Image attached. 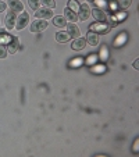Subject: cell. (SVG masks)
<instances>
[{"label": "cell", "mask_w": 139, "mask_h": 157, "mask_svg": "<svg viewBox=\"0 0 139 157\" xmlns=\"http://www.w3.org/2000/svg\"><path fill=\"white\" fill-rule=\"evenodd\" d=\"M28 24H29V14L25 13V11H22L17 17V21H15V27L14 28L17 31H21V29H24Z\"/></svg>", "instance_id": "6da1fadb"}, {"label": "cell", "mask_w": 139, "mask_h": 157, "mask_svg": "<svg viewBox=\"0 0 139 157\" xmlns=\"http://www.w3.org/2000/svg\"><path fill=\"white\" fill-rule=\"evenodd\" d=\"M48 21L46 20H39V18H36L33 22H31V32L33 33H38V32H42V31H44L46 28H48Z\"/></svg>", "instance_id": "7a4b0ae2"}, {"label": "cell", "mask_w": 139, "mask_h": 157, "mask_svg": "<svg viewBox=\"0 0 139 157\" xmlns=\"http://www.w3.org/2000/svg\"><path fill=\"white\" fill-rule=\"evenodd\" d=\"M35 15L39 20H49V18H53V9H49V7H42V9L35 10Z\"/></svg>", "instance_id": "3957f363"}, {"label": "cell", "mask_w": 139, "mask_h": 157, "mask_svg": "<svg viewBox=\"0 0 139 157\" xmlns=\"http://www.w3.org/2000/svg\"><path fill=\"white\" fill-rule=\"evenodd\" d=\"M89 17H91V7H89V4L88 3L81 4L79 9H78V20L86 21Z\"/></svg>", "instance_id": "277c9868"}, {"label": "cell", "mask_w": 139, "mask_h": 157, "mask_svg": "<svg viewBox=\"0 0 139 157\" xmlns=\"http://www.w3.org/2000/svg\"><path fill=\"white\" fill-rule=\"evenodd\" d=\"M7 52L11 54H14L15 52L18 50V48H20V39L17 38V36H10V42L7 43Z\"/></svg>", "instance_id": "5b68a950"}, {"label": "cell", "mask_w": 139, "mask_h": 157, "mask_svg": "<svg viewBox=\"0 0 139 157\" xmlns=\"http://www.w3.org/2000/svg\"><path fill=\"white\" fill-rule=\"evenodd\" d=\"M91 14L95 17V20L96 21H99V22H107L109 21V18H107V15H106V13L103 11V10H100V9H93V10H91Z\"/></svg>", "instance_id": "8992f818"}, {"label": "cell", "mask_w": 139, "mask_h": 157, "mask_svg": "<svg viewBox=\"0 0 139 157\" xmlns=\"http://www.w3.org/2000/svg\"><path fill=\"white\" fill-rule=\"evenodd\" d=\"M86 42H88L91 46H98L99 42H100V38H99V33L93 32V31H89L86 33Z\"/></svg>", "instance_id": "52a82bcc"}, {"label": "cell", "mask_w": 139, "mask_h": 157, "mask_svg": "<svg viewBox=\"0 0 139 157\" xmlns=\"http://www.w3.org/2000/svg\"><path fill=\"white\" fill-rule=\"evenodd\" d=\"M15 21H17V13L11 11L6 15V28L9 31H11L15 27Z\"/></svg>", "instance_id": "ba28073f"}, {"label": "cell", "mask_w": 139, "mask_h": 157, "mask_svg": "<svg viewBox=\"0 0 139 157\" xmlns=\"http://www.w3.org/2000/svg\"><path fill=\"white\" fill-rule=\"evenodd\" d=\"M67 33L70 35V38H79V35H81V31H79V28L77 27V25L72 22V24H67Z\"/></svg>", "instance_id": "9c48e42d"}, {"label": "cell", "mask_w": 139, "mask_h": 157, "mask_svg": "<svg viewBox=\"0 0 139 157\" xmlns=\"http://www.w3.org/2000/svg\"><path fill=\"white\" fill-rule=\"evenodd\" d=\"M9 7L14 13H22L24 11V4L20 0H9Z\"/></svg>", "instance_id": "30bf717a"}, {"label": "cell", "mask_w": 139, "mask_h": 157, "mask_svg": "<svg viewBox=\"0 0 139 157\" xmlns=\"http://www.w3.org/2000/svg\"><path fill=\"white\" fill-rule=\"evenodd\" d=\"M85 46H86V39L85 38H75L74 42L71 43L72 50H82Z\"/></svg>", "instance_id": "8fae6325"}, {"label": "cell", "mask_w": 139, "mask_h": 157, "mask_svg": "<svg viewBox=\"0 0 139 157\" xmlns=\"http://www.w3.org/2000/svg\"><path fill=\"white\" fill-rule=\"evenodd\" d=\"M64 17L67 18L68 21H71V22H77L78 21V14L75 11H72L71 9H68V7L64 9Z\"/></svg>", "instance_id": "7c38bea8"}, {"label": "cell", "mask_w": 139, "mask_h": 157, "mask_svg": "<svg viewBox=\"0 0 139 157\" xmlns=\"http://www.w3.org/2000/svg\"><path fill=\"white\" fill-rule=\"evenodd\" d=\"M53 24L59 28H64L67 27V18L64 15H56V17H53Z\"/></svg>", "instance_id": "4fadbf2b"}, {"label": "cell", "mask_w": 139, "mask_h": 157, "mask_svg": "<svg viewBox=\"0 0 139 157\" xmlns=\"http://www.w3.org/2000/svg\"><path fill=\"white\" fill-rule=\"evenodd\" d=\"M56 40L59 43H65V42L70 40V35L67 32H57L56 33Z\"/></svg>", "instance_id": "5bb4252c"}, {"label": "cell", "mask_w": 139, "mask_h": 157, "mask_svg": "<svg viewBox=\"0 0 139 157\" xmlns=\"http://www.w3.org/2000/svg\"><path fill=\"white\" fill-rule=\"evenodd\" d=\"M91 31H96V33H106L109 31V27H102L100 24H93L91 27Z\"/></svg>", "instance_id": "9a60e30c"}, {"label": "cell", "mask_w": 139, "mask_h": 157, "mask_svg": "<svg viewBox=\"0 0 139 157\" xmlns=\"http://www.w3.org/2000/svg\"><path fill=\"white\" fill-rule=\"evenodd\" d=\"M131 4H132V0H118L117 6H118L121 10H127L131 7Z\"/></svg>", "instance_id": "2e32d148"}, {"label": "cell", "mask_w": 139, "mask_h": 157, "mask_svg": "<svg viewBox=\"0 0 139 157\" xmlns=\"http://www.w3.org/2000/svg\"><path fill=\"white\" fill-rule=\"evenodd\" d=\"M68 9H71L72 11L78 13V9H79V4H78L77 0H68V4H67Z\"/></svg>", "instance_id": "e0dca14e"}, {"label": "cell", "mask_w": 139, "mask_h": 157, "mask_svg": "<svg viewBox=\"0 0 139 157\" xmlns=\"http://www.w3.org/2000/svg\"><path fill=\"white\" fill-rule=\"evenodd\" d=\"M43 6H46V7H49V9H54L56 7V2L54 0H39Z\"/></svg>", "instance_id": "ac0fdd59"}, {"label": "cell", "mask_w": 139, "mask_h": 157, "mask_svg": "<svg viewBox=\"0 0 139 157\" xmlns=\"http://www.w3.org/2000/svg\"><path fill=\"white\" fill-rule=\"evenodd\" d=\"M39 4H41V2H39V0H28V6H29L32 10H38L39 9Z\"/></svg>", "instance_id": "d6986e66"}, {"label": "cell", "mask_w": 139, "mask_h": 157, "mask_svg": "<svg viewBox=\"0 0 139 157\" xmlns=\"http://www.w3.org/2000/svg\"><path fill=\"white\" fill-rule=\"evenodd\" d=\"M7 53H9V52H7V48L3 43H0V59H6Z\"/></svg>", "instance_id": "ffe728a7"}, {"label": "cell", "mask_w": 139, "mask_h": 157, "mask_svg": "<svg viewBox=\"0 0 139 157\" xmlns=\"http://www.w3.org/2000/svg\"><path fill=\"white\" fill-rule=\"evenodd\" d=\"M6 9H7V4L4 3V2H2V0H0V13H3Z\"/></svg>", "instance_id": "44dd1931"}, {"label": "cell", "mask_w": 139, "mask_h": 157, "mask_svg": "<svg viewBox=\"0 0 139 157\" xmlns=\"http://www.w3.org/2000/svg\"><path fill=\"white\" fill-rule=\"evenodd\" d=\"M138 65H139V61H138V60H135V61H133V68L138 70Z\"/></svg>", "instance_id": "7402d4cb"}, {"label": "cell", "mask_w": 139, "mask_h": 157, "mask_svg": "<svg viewBox=\"0 0 139 157\" xmlns=\"http://www.w3.org/2000/svg\"><path fill=\"white\" fill-rule=\"evenodd\" d=\"M109 2H110L111 4H117V3H118V0H109Z\"/></svg>", "instance_id": "603a6c76"}, {"label": "cell", "mask_w": 139, "mask_h": 157, "mask_svg": "<svg viewBox=\"0 0 139 157\" xmlns=\"http://www.w3.org/2000/svg\"><path fill=\"white\" fill-rule=\"evenodd\" d=\"M86 2H95V0H86Z\"/></svg>", "instance_id": "cb8c5ba5"}]
</instances>
